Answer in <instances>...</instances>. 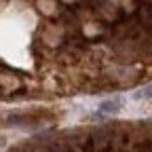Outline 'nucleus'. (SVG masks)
Here are the masks:
<instances>
[{
	"mask_svg": "<svg viewBox=\"0 0 152 152\" xmlns=\"http://www.w3.org/2000/svg\"><path fill=\"white\" fill-rule=\"evenodd\" d=\"M121 99L118 97H114V99H106V102H102V106H99V112H106V114H116L118 110H121Z\"/></svg>",
	"mask_w": 152,
	"mask_h": 152,
	"instance_id": "1",
	"label": "nucleus"
},
{
	"mask_svg": "<svg viewBox=\"0 0 152 152\" xmlns=\"http://www.w3.org/2000/svg\"><path fill=\"white\" fill-rule=\"evenodd\" d=\"M135 97L137 99H152V85H148V87H144V89H140L137 93H135Z\"/></svg>",
	"mask_w": 152,
	"mask_h": 152,
	"instance_id": "2",
	"label": "nucleus"
},
{
	"mask_svg": "<svg viewBox=\"0 0 152 152\" xmlns=\"http://www.w3.org/2000/svg\"><path fill=\"white\" fill-rule=\"evenodd\" d=\"M51 152H70V148H66V146H57V148H53Z\"/></svg>",
	"mask_w": 152,
	"mask_h": 152,
	"instance_id": "3",
	"label": "nucleus"
}]
</instances>
